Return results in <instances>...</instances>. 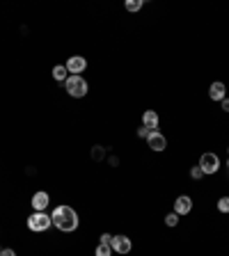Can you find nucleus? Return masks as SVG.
Instances as JSON below:
<instances>
[{"mask_svg": "<svg viewBox=\"0 0 229 256\" xmlns=\"http://www.w3.org/2000/svg\"><path fill=\"white\" fill-rule=\"evenodd\" d=\"M51 219H53V226L62 234H74L80 224V218H78V213L67 206V203H60V206H55L53 213H51Z\"/></svg>", "mask_w": 229, "mask_h": 256, "instance_id": "nucleus-1", "label": "nucleus"}, {"mask_svg": "<svg viewBox=\"0 0 229 256\" xmlns=\"http://www.w3.org/2000/svg\"><path fill=\"white\" fill-rule=\"evenodd\" d=\"M64 91L71 98H85L87 91H90V85H87L83 75H69L67 83H64Z\"/></svg>", "mask_w": 229, "mask_h": 256, "instance_id": "nucleus-2", "label": "nucleus"}, {"mask_svg": "<svg viewBox=\"0 0 229 256\" xmlns=\"http://www.w3.org/2000/svg\"><path fill=\"white\" fill-rule=\"evenodd\" d=\"M25 224H28V229L35 231V234H44V231H48V229L53 226V219H51V215H48L46 211L44 213L35 211L30 218L25 219Z\"/></svg>", "mask_w": 229, "mask_h": 256, "instance_id": "nucleus-3", "label": "nucleus"}, {"mask_svg": "<svg viewBox=\"0 0 229 256\" xmlns=\"http://www.w3.org/2000/svg\"><path fill=\"white\" fill-rule=\"evenodd\" d=\"M199 169L204 172V176H213V174H218V169H220V158H218V153H213V151H206V153H202L199 156Z\"/></svg>", "mask_w": 229, "mask_h": 256, "instance_id": "nucleus-4", "label": "nucleus"}, {"mask_svg": "<svg viewBox=\"0 0 229 256\" xmlns=\"http://www.w3.org/2000/svg\"><path fill=\"white\" fill-rule=\"evenodd\" d=\"M147 146L152 151H156V153H160V151L168 149V137L163 135L160 130H152V133L147 135Z\"/></svg>", "mask_w": 229, "mask_h": 256, "instance_id": "nucleus-5", "label": "nucleus"}, {"mask_svg": "<svg viewBox=\"0 0 229 256\" xmlns=\"http://www.w3.org/2000/svg\"><path fill=\"white\" fill-rule=\"evenodd\" d=\"M110 247H113L114 254H131V249H133V242H131L129 236H113V242H110Z\"/></svg>", "mask_w": 229, "mask_h": 256, "instance_id": "nucleus-6", "label": "nucleus"}, {"mask_svg": "<svg viewBox=\"0 0 229 256\" xmlns=\"http://www.w3.org/2000/svg\"><path fill=\"white\" fill-rule=\"evenodd\" d=\"M64 67H67L69 75H80V73L85 71V69H87V60H85L83 55H71V57L67 60V64H64Z\"/></svg>", "mask_w": 229, "mask_h": 256, "instance_id": "nucleus-7", "label": "nucleus"}, {"mask_svg": "<svg viewBox=\"0 0 229 256\" xmlns=\"http://www.w3.org/2000/svg\"><path fill=\"white\" fill-rule=\"evenodd\" d=\"M30 206H32V211L44 213L46 208L51 206V195H48V192H44V190H37V192L32 195V199H30Z\"/></svg>", "mask_w": 229, "mask_h": 256, "instance_id": "nucleus-8", "label": "nucleus"}, {"mask_svg": "<svg viewBox=\"0 0 229 256\" xmlns=\"http://www.w3.org/2000/svg\"><path fill=\"white\" fill-rule=\"evenodd\" d=\"M192 211V199L188 195H179L174 199V213L181 218V215H188Z\"/></svg>", "mask_w": 229, "mask_h": 256, "instance_id": "nucleus-9", "label": "nucleus"}, {"mask_svg": "<svg viewBox=\"0 0 229 256\" xmlns=\"http://www.w3.org/2000/svg\"><path fill=\"white\" fill-rule=\"evenodd\" d=\"M209 98H211V101H218V103H220L222 98H227V85L220 83V80H218V83H211V87H209Z\"/></svg>", "mask_w": 229, "mask_h": 256, "instance_id": "nucleus-10", "label": "nucleus"}, {"mask_svg": "<svg viewBox=\"0 0 229 256\" xmlns=\"http://www.w3.org/2000/svg\"><path fill=\"white\" fill-rule=\"evenodd\" d=\"M158 124H160V117L156 110H145L142 112V126L149 128V130H158Z\"/></svg>", "mask_w": 229, "mask_h": 256, "instance_id": "nucleus-11", "label": "nucleus"}, {"mask_svg": "<svg viewBox=\"0 0 229 256\" xmlns=\"http://www.w3.org/2000/svg\"><path fill=\"white\" fill-rule=\"evenodd\" d=\"M51 73H53V80H57V83H67L69 71H67V67H64V64H55Z\"/></svg>", "mask_w": 229, "mask_h": 256, "instance_id": "nucleus-12", "label": "nucleus"}, {"mask_svg": "<svg viewBox=\"0 0 229 256\" xmlns=\"http://www.w3.org/2000/svg\"><path fill=\"white\" fill-rule=\"evenodd\" d=\"M124 7H126V12L135 14V12H140V9L145 7V0H126V2H124Z\"/></svg>", "mask_w": 229, "mask_h": 256, "instance_id": "nucleus-13", "label": "nucleus"}, {"mask_svg": "<svg viewBox=\"0 0 229 256\" xmlns=\"http://www.w3.org/2000/svg\"><path fill=\"white\" fill-rule=\"evenodd\" d=\"M114 252H113V247L110 245H96V249H94V256H113Z\"/></svg>", "mask_w": 229, "mask_h": 256, "instance_id": "nucleus-14", "label": "nucleus"}, {"mask_svg": "<svg viewBox=\"0 0 229 256\" xmlns=\"http://www.w3.org/2000/svg\"><path fill=\"white\" fill-rule=\"evenodd\" d=\"M218 211L229 215V197H220V199H218Z\"/></svg>", "mask_w": 229, "mask_h": 256, "instance_id": "nucleus-15", "label": "nucleus"}, {"mask_svg": "<svg viewBox=\"0 0 229 256\" xmlns=\"http://www.w3.org/2000/svg\"><path fill=\"white\" fill-rule=\"evenodd\" d=\"M165 224H168V226H176V224H179V215H176L174 211L168 213V215H165Z\"/></svg>", "mask_w": 229, "mask_h": 256, "instance_id": "nucleus-16", "label": "nucleus"}, {"mask_svg": "<svg viewBox=\"0 0 229 256\" xmlns=\"http://www.w3.org/2000/svg\"><path fill=\"white\" fill-rule=\"evenodd\" d=\"M202 176H204V172L199 169V165H192V167H191V179H195V181H199Z\"/></svg>", "mask_w": 229, "mask_h": 256, "instance_id": "nucleus-17", "label": "nucleus"}, {"mask_svg": "<svg viewBox=\"0 0 229 256\" xmlns=\"http://www.w3.org/2000/svg\"><path fill=\"white\" fill-rule=\"evenodd\" d=\"M103 156H106V151H103V146H94V149H92V158H94V160H101Z\"/></svg>", "mask_w": 229, "mask_h": 256, "instance_id": "nucleus-18", "label": "nucleus"}, {"mask_svg": "<svg viewBox=\"0 0 229 256\" xmlns=\"http://www.w3.org/2000/svg\"><path fill=\"white\" fill-rule=\"evenodd\" d=\"M99 242L101 245H110V242H113V234H101Z\"/></svg>", "mask_w": 229, "mask_h": 256, "instance_id": "nucleus-19", "label": "nucleus"}, {"mask_svg": "<svg viewBox=\"0 0 229 256\" xmlns=\"http://www.w3.org/2000/svg\"><path fill=\"white\" fill-rule=\"evenodd\" d=\"M149 133H152V130H149V128H145V126L137 128V137H142V140H147V135H149Z\"/></svg>", "mask_w": 229, "mask_h": 256, "instance_id": "nucleus-20", "label": "nucleus"}, {"mask_svg": "<svg viewBox=\"0 0 229 256\" xmlns=\"http://www.w3.org/2000/svg\"><path fill=\"white\" fill-rule=\"evenodd\" d=\"M0 256H16V252L12 247H5L2 252H0Z\"/></svg>", "mask_w": 229, "mask_h": 256, "instance_id": "nucleus-21", "label": "nucleus"}, {"mask_svg": "<svg viewBox=\"0 0 229 256\" xmlns=\"http://www.w3.org/2000/svg\"><path fill=\"white\" fill-rule=\"evenodd\" d=\"M220 108L225 110V112H229V96H227V98H222V101H220Z\"/></svg>", "mask_w": 229, "mask_h": 256, "instance_id": "nucleus-22", "label": "nucleus"}, {"mask_svg": "<svg viewBox=\"0 0 229 256\" xmlns=\"http://www.w3.org/2000/svg\"><path fill=\"white\" fill-rule=\"evenodd\" d=\"M110 165L117 167V165H119V158H117V156H114V158H110Z\"/></svg>", "mask_w": 229, "mask_h": 256, "instance_id": "nucleus-23", "label": "nucleus"}, {"mask_svg": "<svg viewBox=\"0 0 229 256\" xmlns=\"http://www.w3.org/2000/svg\"><path fill=\"white\" fill-rule=\"evenodd\" d=\"M227 169H229V158H227Z\"/></svg>", "mask_w": 229, "mask_h": 256, "instance_id": "nucleus-24", "label": "nucleus"}, {"mask_svg": "<svg viewBox=\"0 0 229 256\" xmlns=\"http://www.w3.org/2000/svg\"><path fill=\"white\" fill-rule=\"evenodd\" d=\"M227 153H229V146H227Z\"/></svg>", "mask_w": 229, "mask_h": 256, "instance_id": "nucleus-25", "label": "nucleus"}, {"mask_svg": "<svg viewBox=\"0 0 229 256\" xmlns=\"http://www.w3.org/2000/svg\"><path fill=\"white\" fill-rule=\"evenodd\" d=\"M0 252H2V247H0Z\"/></svg>", "mask_w": 229, "mask_h": 256, "instance_id": "nucleus-26", "label": "nucleus"}]
</instances>
